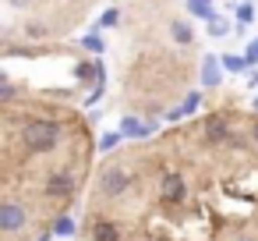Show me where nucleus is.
Listing matches in <instances>:
<instances>
[{
	"label": "nucleus",
	"mask_w": 258,
	"mask_h": 241,
	"mask_svg": "<svg viewBox=\"0 0 258 241\" xmlns=\"http://www.w3.org/2000/svg\"><path fill=\"white\" fill-rule=\"evenodd\" d=\"M29 220H32L29 202H22V199H18L11 188H8L4 202H0V234H4V237L11 241V237H18V234L29 227Z\"/></svg>",
	"instance_id": "20e7f679"
},
{
	"label": "nucleus",
	"mask_w": 258,
	"mask_h": 241,
	"mask_svg": "<svg viewBox=\"0 0 258 241\" xmlns=\"http://www.w3.org/2000/svg\"><path fill=\"white\" fill-rule=\"evenodd\" d=\"M254 61H258V39L247 46V64H254Z\"/></svg>",
	"instance_id": "dca6fc26"
},
{
	"label": "nucleus",
	"mask_w": 258,
	"mask_h": 241,
	"mask_svg": "<svg viewBox=\"0 0 258 241\" xmlns=\"http://www.w3.org/2000/svg\"><path fill=\"white\" fill-rule=\"evenodd\" d=\"M25 32H29V36H46V25H39V22H32V25H25Z\"/></svg>",
	"instance_id": "ddd939ff"
},
{
	"label": "nucleus",
	"mask_w": 258,
	"mask_h": 241,
	"mask_svg": "<svg viewBox=\"0 0 258 241\" xmlns=\"http://www.w3.org/2000/svg\"><path fill=\"white\" fill-rule=\"evenodd\" d=\"M96 188H99V199H124L127 188H135V170L127 163H120V160H110L99 170Z\"/></svg>",
	"instance_id": "f03ea898"
},
{
	"label": "nucleus",
	"mask_w": 258,
	"mask_h": 241,
	"mask_svg": "<svg viewBox=\"0 0 258 241\" xmlns=\"http://www.w3.org/2000/svg\"><path fill=\"white\" fill-rule=\"evenodd\" d=\"M15 135H18V146H22L25 160L46 156V153H53V149L64 142V128H60L57 121H50V117H29Z\"/></svg>",
	"instance_id": "f257e3e1"
},
{
	"label": "nucleus",
	"mask_w": 258,
	"mask_h": 241,
	"mask_svg": "<svg viewBox=\"0 0 258 241\" xmlns=\"http://www.w3.org/2000/svg\"><path fill=\"white\" fill-rule=\"evenodd\" d=\"M202 82H205V85H216V82H219V71H216V61H205V71H202Z\"/></svg>",
	"instance_id": "9d476101"
},
{
	"label": "nucleus",
	"mask_w": 258,
	"mask_h": 241,
	"mask_svg": "<svg viewBox=\"0 0 258 241\" xmlns=\"http://www.w3.org/2000/svg\"><path fill=\"white\" fill-rule=\"evenodd\" d=\"M8 4L18 8V11H29V8H32V0H8Z\"/></svg>",
	"instance_id": "f3484780"
},
{
	"label": "nucleus",
	"mask_w": 258,
	"mask_h": 241,
	"mask_svg": "<svg viewBox=\"0 0 258 241\" xmlns=\"http://www.w3.org/2000/svg\"><path fill=\"white\" fill-rule=\"evenodd\" d=\"M223 64H226L230 71H240V68L247 64V57H223Z\"/></svg>",
	"instance_id": "f8f14e48"
},
{
	"label": "nucleus",
	"mask_w": 258,
	"mask_h": 241,
	"mask_svg": "<svg viewBox=\"0 0 258 241\" xmlns=\"http://www.w3.org/2000/svg\"><path fill=\"white\" fill-rule=\"evenodd\" d=\"M233 241H258V234H237Z\"/></svg>",
	"instance_id": "6ab92c4d"
},
{
	"label": "nucleus",
	"mask_w": 258,
	"mask_h": 241,
	"mask_svg": "<svg viewBox=\"0 0 258 241\" xmlns=\"http://www.w3.org/2000/svg\"><path fill=\"white\" fill-rule=\"evenodd\" d=\"M247 142H251V146H258V117H254V121H251V128H247Z\"/></svg>",
	"instance_id": "4468645a"
},
{
	"label": "nucleus",
	"mask_w": 258,
	"mask_h": 241,
	"mask_svg": "<svg viewBox=\"0 0 258 241\" xmlns=\"http://www.w3.org/2000/svg\"><path fill=\"white\" fill-rule=\"evenodd\" d=\"M71 230H75V223H71L68 216H57V220H53V234H71Z\"/></svg>",
	"instance_id": "9b49d317"
},
{
	"label": "nucleus",
	"mask_w": 258,
	"mask_h": 241,
	"mask_svg": "<svg viewBox=\"0 0 258 241\" xmlns=\"http://www.w3.org/2000/svg\"><path fill=\"white\" fill-rule=\"evenodd\" d=\"M85 241H124V227L110 216H89L85 220Z\"/></svg>",
	"instance_id": "423d86ee"
},
{
	"label": "nucleus",
	"mask_w": 258,
	"mask_h": 241,
	"mask_svg": "<svg viewBox=\"0 0 258 241\" xmlns=\"http://www.w3.org/2000/svg\"><path fill=\"white\" fill-rule=\"evenodd\" d=\"M117 142H120V135H117V131H113V135H106V138H103V149H113V146H117Z\"/></svg>",
	"instance_id": "2eb2a0df"
},
{
	"label": "nucleus",
	"mask_w": 258,
	"mask_h": 241,
	"mask_svg": "<svg viewBox=\"0 0 258 241\" xmlns=\"http://www.w3.org/2000/svg\"><path fill=\"white\" fill-rule=\"evenodd\" d=\"M254 110H258V100H254Z\"/></svg>",
	"instance_id": "aec40b11"
},
{
	"label": "nucleus",
	"mask_w": 258,
	"mask_h": 241,
	"mask_svg": "<svg viewBox=\"0 0 258 241\" xmlns=\"http://www.w3.org/2000/svg\"><path fill=\"white\" fill-rule=\"evenodd\" d=\"M103 25H106V29L117 25V11H106V15H103Z\"/></svg>",
	"instance_id": "a211bd4d"
},
{
	"label": "nucleus",
	"mask_w": 258,
	"mask_h": 241,
	"mask_svg": "<svg viewBox=\"0 0 258 241\" xmlns=\"http://www.w3.org/2000/svg\"><path fill=\"white\" fill-rule=\"evenodd\" d=\"M159 202H163L166 209H180V206L187 202V181H184L180 170H166V174L159 177Z\"/></svg>",
	"instance_id": "39448f33"
},
{
	"label": "nucleus",
	"mask_w": 258,
	"mask_h": 241,
	"mask_svg": "<svg viewBox=\"0 0 258 241\" xmlns=\"http://www.w3.org/2000/svg\"><path fill=\"white\" fill-rule=\"evenodd\" d=\"M170 32H173V39H177L180 46H187V43H191V29H187L184 22H170Z\"/></svg>",
	"instance_id": "6e6552de"
},
{
	"label": "nucleus",
	"mask_w": 258,
	"mask_h": 241,
	"mask_svg": "<svg viewBox=\"0 0 258 241\" xmlns=\"http://www.w3.org/2000/svg\"><path fill=\"white\" fill-rule=\"evenodd\" d=\"M124 135H131V138H142V135H149V128H145L138 117H127V121H124Z\"/></svg>",
	"instance_id": "1a4fd4ad"
},
{
	"label": "nucleus",
	"mask_w": 258,
	"mask_h": 241,
	"mask_svg": "<svg viewBox=\"0 0 258 241\" xmlns=\"http://www.w3.org/2000/svg\"><path fill=\"white\" fill-rule=\"evenodd\" d=\"M39 191H43V199H46L50 206H57V213H60L64 206H71V202L78 199V177H75L71 170H50Z\"/></svg>",
	"instance_id": "7ed1b4c3"
},
{
	"label": "nucleus",
	"mask_w": 258,
	"mask_h": 241,
	"mask_svg": "<svg viewBox=\"0 0 258 241\" xmlns=\"http://www.w3.org/2000/svg\"><path fill=\"white\" fill-rule=\"evenodd\" d=\"M205 138L209 142H230V121H226V114H212L205 121Z\"/></svg>",
	"instance_id": "0eeeda50"
}]
</instances>
